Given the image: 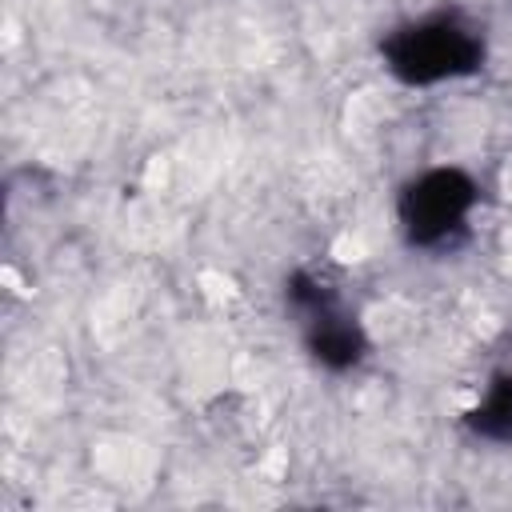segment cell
I'll list each match as a JSON object with an SVG mask.
<instances>
[{"mask_svg": "<svg viewBox=\"0 0 512 512\" xmlns=\"http://www.w3.org/2000/svg\"><path fill=\"white\" fill-rule=\"evenodd\" d=\"M468 428L484 440H496V444H508L512 440V376H496L480 404L468 412Z\"/></svg>", "mask_w": 512, "mask_h": 512, "instance_id": "cell-4", "label": "cell"}, {"mask_svg": "<svg viewBox=\"0 0 512 512\" xmlns=\"http://www.w3.org/2000/svg\"><path fill=\"white\" fill-rule=\"evenodd\" d=\"M380 56L388 72L404 84H440L480 68L484 36L456 12H436L392 28L380 44Z\"/></svg>", "mask_w": 512, "mask_h": 512, "instance_id": "cell-1", "label": "cell"}, {"mask_svg": "<svg viewBox=\"0 0 512 512\" xmlns=\"http://www.w3.org/2000/svg\"><path fill=\"white\" fill-rule=\"evenodd\" d=\"M476 204V184L460 168H432L416 176L400 196V224L412 244L436 248L464 228Z\"/></svg>", "mask_w": 512, "mask_h": 512, "instance_id": "cell-2", "label": "cell"}, {"mask_svg": "<svg viewBox=\"0 0 512 512\" xmlns=\"http://www.w3.org/2000/svg\"><path fill=\"white\" fill-rule=\"evenodd\" d=\"M304 328H308V352L316 356V364H324L332 372H344L364 356V336H360L356 320L336 304V296L308 308Z\"/></svg>", "mask_w": 512, "mask_h": 512, "instance_id": "cell-3", "label": "cell"}]
</instances>
